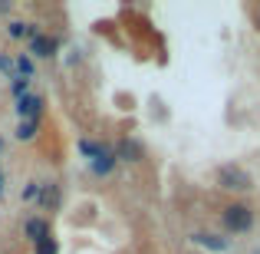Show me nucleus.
<instances>
[{
    "instance_id": "obj_6",
    "label": "nucleus",
    "mask_w": 260,
    "mask_h": 254,
    "mask_svg": "<svg viewBox=\"0 0 260 254\" xmlns=\"http://www.w3.org/2000/svg\"><path fill=\"white\" fill-rule=\"evenodd\" d=\"M56 50H59V40L56 37H46V33H40V37H33L30 43H26V53H30V57H37V60L56 57Z\"/></svg>"
},
{
    "instance_id": "obj_18",
    "label": "nucleus",
    "mask_w": 260,
    "mask_h": 254,
    "mask_svg": "<svg viewBox=\"0 0 260 254\" xmlns=\"http://www.w3.org/2000/svg\"><path fill=\"white\" fill-rule=\"evenodd\" d=\"M254 23H257V30H260V7H257V13H254Z\"/></svg>"
},
{
    "instance_id": "obj_8",
    "label": "nucleus",
    "mask_w": 260,
    "mask_h": 254,
    "mask_svg": "<svg viewBox=\"0 0 260 254\" xmlns=\"http://www.w3.org/2000/svg\"><path fill=\"white\" fill-rule=\"evenodd\" d=\"M7 37L10 40H33V37H40V23L13 20V23H7Z\"/></svg>"
},
{
    "instance_id": "obj_21",
    "label": "nucleus",
    "mask_w": 260,
    "mask_h": 254,
    "mask_svg": "<svg viewBox=\"0 0 260 254\" xmlns=\"http://www.w3.org/2000/svg\"><path fill=\"white\" fill-rule=\"evenodd\" d=\"M0 152H4V139H0Z\"/></svg>"
},
{
    "instance_id": "obj_12",
    "label": "nucleus",
    "mask_w": 260,
    "mask_h": 254,
    "mask_svg": "<svg viewBox=\"0 0 260 254\" xmlns=\"http://www.w3.org/2000/svg\"><path fill=\"white\" fill-rule=\"evenodd\" d=\"M40 132V122H17V139L20 142H33Z\"/></svg>"
},
{
    "instance_id": "obj_1",
    "label": "nucleus",
    "mask_w": 260,
    "mask_h": 254,
    "mask_svg": "<svg viewBox=\"0 0 260 254\" xmlns=\"http://www.w3.org/2000/svg\"><path fill=\"white\" fill-rule=\"evenodd\" d=\"M254 221L257 215L247 202H231L221 208V228L228 235H247V231H254Z\"/></svg>"
},
{
    "instance_id": "obj_16",
    "label": "nucleus",
    "mask_w": 260,
    "mask_h": 254,
    "mask_svg": "<svg viewBox=\"0 0 260 254\" xmlns=\"http://www.w3.org/2000/svg\"><path fill=\"white\" fill-rule=\"evenodd\" d=\"M20 195H23V202H37V195H40V182H26Z\"/></svg>"
},
{
    "instance_id": "obj_15",
    "label": "nucleus",
    "mask_w": 260,
    "mask_h": 254,
    "mask_svg": "<svg viewBox=\"0 0 260 254\" xmlns=\"http://www.w3.org/2000/svg\"><path fill=\"white\" fill-rule=\"evenodd\" d=\"M10 93L17 96V99H23V96L30 93V79H23V76H13V83H10Z\"/></svg>"
},
{
    "instance_id": "obj_17",
    "label": "nucleus",
    "mask_w": 260,
    "mask_h": 254,
    "mask_svg": "<svg viewBox=\"0 0 260 254\" xmlns=\"http://www.w3.org/2000/svg\"><path fill=\"white\" fill-rule=\"evenodd\" d=\"M0 73H7V76H17V73H13V60L10 57H4V53H0Z\"/></svg>"
},
{
    "instance_id": "obj_7",
    "label": "nucleus",
    "mask_w": 260,
    "mask_h": 254,
    "mask_svg": "<svg viewBox=\"0 0 260 254\" xmlns=\"http://www.w3.org/2000/svg\"><path fill=\"white\" fill-rule=\"evenodd\" d=\"M37 202L43 205L46 211H56L59 202H63V188H59V182H40V195Z\"/></svg>"
},
{
    "instance_id": "obj_2",
    "label": "nucleus",
    "mask_w": 260,
    "mask_h": 254,
    "mask_svg": "<svg viewBox=\"0 0 260 254\" xmlns=\"http://www.w3.org/2000/svg\"><path fill=\"white\" fill-rule=\"evenodd\" d=\"M214 182H217V188L234 191V195H244V191L254 188V175L241 165H221L214 172Z\"/></svg>"
},
{
    "instance_id": "obj_5",
    "label": "nucleus",
    "mask_w": 260,
    "mask_h": 254,
    "mask_svg": "<svg viewBox=\"0 0 260 254\" xmlns=\"http://www.w3.org/2000/svg\"><path fill=\"white\" fill-rule=\"evenodd\" d=\"M112 155H115V162H132V165H139V162L145 159V149L135 139H119L112 146Z\"/></svg>"
},
{
    "instance_id": "obj_10",
    "label": "nucleus",
    "mask_w": 260,
    "mask_h": 254,
    "mask_svg": "<svg viewBox=\"0 0 260 254\" xmlns=\"http://www.w3.org/2000/svg\"><path fill=\"white\" fill-rule=\"evenodd\" d=\"M79 152H83L89 162H95V159H102V155L109 152V146H102V142H92V139H79Z\"/></svg>"
},
{
    "instance_id": "obj_4",
    "label": "nucleus",
    "mask_w": 260,
    "mask_h": 254,
    "mask_svg": "<svg viewBox=\"0 0 260 254\" xmlns=\"http://www.w3.org/2000/svg\"><path fill=\"white\" fill-rule=\"evenodd\" d=\"M50 235H53V228H50V218H46V215H30L23 221V238L30 244L43 241V238H50Z\"/></svg>"
},
{
    "instance_id": "obj_11",
    "label": "nucleus",
    "mask_w": 260,
    "mask_h": 254,
    "mask_svg": "<svg viewBox=\"0 0 260 254\" xmlns=\"http://www.w3.org/2000/svg\"><path fill=\"white\" fill-rule=\"evenodd\" d=\"M89 168H92V175H112V168H115V155H112V149H109L102 159H95V162H89Z\"/></svg>"
},
{
    "instance_id": "obj_13",
    "label": "nucleus",
    "mask_w": 260,
    "mask_h": 254,
    "mask_svg": "<svg viewBox=\"0 0 260 254\" xmlns=\"http://www.w3.org/2000/svg\"><path fill=\"white\" fill-rule=\"evenodd\" d=\"M13 70H17L23 79H33V60L26 57V53H20V57L13 60Z\"/></svg>"
},
{
    "instance_id": "obj_3",
    "label": "nucleus",
    "mask_w": 260,
    "mask_h": 254,
    "mask_svg": "<svg viewBox=\"0 0 260 254\" xmlns=\"http://www.w3.org/2000/svg\"><path fill=\"white\" fill-rule=\"evenodd\" d=\"M43 109H46V99L37 96V93H26L23 99H17L20 122H43Z\"/></svg>"
},
{
    "instance_id": "obj_19",
    "label": "nucleus",
    "mask_w": 260,
    "mask_h": 254,
    "mask_svg": "<svg viewBox=\"0 0 260 254\" xmlns=\"http://www.w3.org/2000/svg\"><path fill=\"white\" fill-rule=\"evenodd\" d=\"M7 10H10V4H0V13H7Z\"/></svg>"
},
{
    "instance_id": "obj_14",
    "label": "nucleus",
    "mask_w": 260,
    "mask_h": 254,
    "mask_svg": "<svg viewBox=\"0 0 260 254\" xmlns=\"http://www.w3.org/2000/svg\"><path fill=\"white\" fill-rule=\"evenodd\" d=\"M33 254H59V241H56V238H43V241H37V244H33Z\"/></svg>"
},
{
    "instance_id": "obj_20",
    "label": "nucleus",
    "mask_w": 260,
    "mask_h": 254,
    "mask_svg": "<svg viewBox=\"0 0 260 254\" xmlns=\"http://www.w3.org/2000/svg\"><path fill=\"white\" fill-rule=\"evenodd\" d=\"M0 195H4V175H0Z\"/></svg>"
},
{
    "instance_id": "obj_9",
    "label": "nucleus",
    "mask_w": 260,
    "mask_h": 254,
    "mask_svg": "<svg viewBox=\"0 0 260 254\" xmlns=\"http://www.w3.org/2000/svg\"><path fill=\"white\" fill-rule=\"evenodd\" d=\"M191 241L201 244V248H208V251H228V238L211 235V231H194V235H191Z\"/></svg>"
}]
</instances>
